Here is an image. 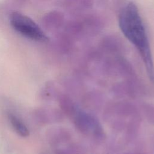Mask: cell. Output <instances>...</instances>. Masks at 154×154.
Masks as SVG:
<instances>
[{
	"label": "cell",
	"instance_id": "1",
	"mask_svg": "<svg viewBox=\"0 0 154 154\" xmlns=\"http://www.w3.org/2000/svg\"><path fill=\"white\" fill-rule=\"evenodd\" d=\"M119 25L125 37L138 51L150 79L154 82V65L147 32L137 7L131 2L121 10Z\"/></svg>",
	"mask_w": 154,
	"mask_h": 154
},
{
	"label": "cell",
	"instance_id": "2",
	"mask_svg": "<svg viewBox=\"0 0 154 154\" xmlns=\"http://www.w3.org/2000/svg\"><path fill=\"white\" fill-rule=\"evenodd\" d=\"M10 21L13 28L23 36L38 42L48 40V37L42 29L26 16L14 12L10 16Z\"/></svg>",
	"mask_w": 154,
	"mask_h": 154
},
{
	"label": "cell",
	"instance_id": "3",
	"mask_svg": "<svg viewBox=\"0 0 154 154\" xmlns=\"http://www.w3.org/2000/svg\"><path fill=\"white\" fill-rule=\"evenodd\" d=\"M74 122L78 130L85 134L99 136L103 131L99 122L93 116L78 110L74 116Z\"/></svg>",
	"mask_w": 154,
	"mask_h": 154
},
{
	"label": "cell",
	"instance_id": "4",
	"mask_svg": "<svg viewBox=\"0 0 154 154\" xmlns=\"http://www.w3.org/2000/svg\"><path fill=\"white\" fill-rule=\"evenodd\" d=\"M9 119L14 129L19 135L22 137H27L29 135V131L26 126L17 117L10 115Z\"/></svg>",
	"mask_w": 154,
	"mask_h": 154
},
{
	"label": "cell",
	"instance_id": "5",
	"mask_svg": "<svg viewBox=\"0 0 154 154\" xmlns=\"http://www.w3.org/2000/svg\"><path fill=\"white\" fill-rule=\"evenodd\" d=\"M144 108L146 117L152 119V122H154V107L150 105H146Z\"/></svg>",
	"mask_w": 154,
	"mask_h": 154
}]
</instances>
